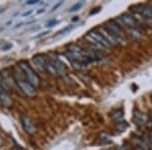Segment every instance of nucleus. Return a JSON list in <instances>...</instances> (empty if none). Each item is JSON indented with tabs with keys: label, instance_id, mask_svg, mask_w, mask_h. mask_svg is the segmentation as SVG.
Here are the masks:
<instances>
[{
	"label": "nucleus",
	"instance_id": "nucleus-1",
	"mask_svg": "<svg viewBox=\"0 0 152 150\" xmlns=\"http://www.w3.org/2000/svg\"><path fill=\"white\" fill-rule=\"evenodd\" d=\"M66 56L68 60L73 64V66L78 69H84L88 64L91 63L85 51L76 44H70L68 46Z\"/></svg>",
	"mask_w": 152,
	"mask_h": 150
},
{
	"label": "nucleus",
	"instance_id": "nucleus-2",
	"mask_svg": "<svg viewBox=\"0 0 152 150\" xmlns=\"http://www.w3.org/2000/svg\"><path fill=\"white\" fill-rule=\"evenodd\" d=\"M13 80H14V82H15V84L18 86L19 89H20L26 95L31 97H35L37 94L36 87L33 86V85L28 82V80L26 79V75L23 74V72L21 71V69L18 67V66L16 67L15 71H14Z\"/></svg>",
	"mask_w": 152,
	"mask_h": 150
},
{
	"label": "nucleus",
	"instance_id": "nucleus-3",
	"mask_svg": "<svg viewBox=\"0 0 152 150\" xmlns=\"http://www.w3.org/2000/svg\"><path fill=\"white\" fill-rule=\"evenodd\" d=\"M18 67L21 69L23 74L26 75V79L28 80V82L31 83L33 86H35L36 88L40 86V84H41L40 77H39L37 72L29 66V64L26 62V61H20V62L18 63Z\"/></svg>",
	"mask_w": 152,
	"mask_h": 150
},
{
	"label": "nucleus",
	"instance_id": "nucleus-4",
	"mask_svg": "<svg viewBox=\"0 0 152 150\" xmlns=\"http://www.w3.org/2000/svg\"><path fill=\"white\" fill-rule=\"evenodd\" d=\"M104 28L112 33L113 35L116 37L117 39V42L119 45H125L126 42H125V37H124V29H123V26L119 23V21L117 20H109L107 23H105Z\"/></svg>",
	"mask_w": 152,
	"mask_h": 150
},
{
	"label": "nucleus",
	"instance_id": "nucleus-5",
	"mask_svg": "<svg viewBox=\"0 0 152 150\" xmlns=\"http://www.w3.org/2000/svg\"><path fill=\"white\" fill-rule=\"evenodd\" d=\"M119 23L121 24L122 26H125L129 29H134L137 28V19L135 16L130 15V14H123V15L120 16L119 19Z\"/></svg>",
	"mask_w": 152,
	"mask_h": 150
},
{
	"label": "nucleus",
	"instance_id": "nucleus-6",
	"mask_svg": "<svg viewBox=\"0 0 152 150\" xmlns=\"http://www.w3.org/2000/svg\"><path fill=\"white\" fill-rule=\"evenodd\" d=\"M135 11L143 16L144 18H148L152 20V6L148 4H139L136 7Z\"/></svg>",
	"mask_w": 152,
	"mask_h": 150
},
{
	"label": "nucleus",
	"instance_id": "nucleus-7",
	"mask_svg": "<svg viewBox=\"0 0 152 150\" xmlns=\"http://www.w3.org/2000/svg\"><path fill=\"white\" fill-rule=\"evenodd\" d=\"M20 120H21V125H23L24 131L29 135L35 134L37 129H36V126H35V124H34V122L31 121L28 117H26V116H23Z\"/></svg>",
	"mask_w": 152,
	"mask_h": 150
},
{
	"label": "nucleus",
	"instance_id": "nucleus-8",
	"mask_svg": "<svg viewBox=\"0 0 152 150\" xmlns=\"http://www.w3.org/2000/svg\"><path fill=\"white\" fill-rule=\"evenodd\" d=\"M52 61H53L54 65H55V68H56V70H57L59 76H64L66 73H67V68H66L65 64L57 58H53Z\"/></svg>",
	"mask_w": 152,
	"mask_h": 150
},
{
	"label": "nucleus",
	"instance_id": "nucleus-9",
	"mask_svg": "<svg viewBox=\"0 0 152 150\" xmlns=\"http://www.w3.org/2000/svg\"><path fill=\"white\" fill-rule=\"evenodd\" d=\"M133 121L137 126L141 127L146 124V117L139 110H135L133 114Z\"/></svg>",
	"mask_w": 152,
	"mask_h": 150
},
{
	"label": "nucleus",
	"instance_id": "nucleus-10",
	"mask_svg": "<svg viewBox=\"0 0 152 150\" xmlns=\"http://www.w3.org/2000/svg\"><path fill=\"white\" fill-rule=\"evenodd\" d=\"M45 71L47 73H49L50 75L52 76H55V77H57V76H59L57 70H56L55 68V65H54L52 59H48L46 60V63H45Z\"/></svg>",
	"mask_w": 152,
	"mask_h": 150
},
{
	"label": "nucleus",
	"instance_id": "nucleus-11",
	"mask_svg": "<svg viewBox=\"0 0 152 150\" xmlns=\"http://www.w3.org/2000/svg\"><path fill=\"white\" fill-rule=\"evenodd\" d=\"M100 33L104 35V37L105 39H107V41L110 43V45L111 46H116V45H119L117 42V39L116 37H115L114 35H113L112 33H110L109 31H107L105 28H102V29H100Z\"/></svg>",
	"mask_w": 152,
	"mask_h": 150
},
{
	"label": "nucleus",
	"instance_id": "nucleus-12",
	"mask_svg": "<svg viewBox=\"0 0 152 150\" xmlns=\"http://www.w3.org/2000/svg\"><path fill=\"white\" fill-rule=\"evenodd\" d=\"M46 60H47V57H45V56L42 55V54H39V55L34 56V58H33L34 63H35L36 65L38 66V67L40 68L41 70H43V71H45Z\"/></svg>",
	"mask_w": 152,
	"mask_h": 150
},
{
	"label": "nucleus",
	"instance_id": "nucleus-13",
	"mask_svg": "<svg viewBox=\"0 0 152 150\" xmlns=\"http://www.w3.org/2000/svg\"><path fill=\"white\" fill-rule=\"evenodd\" d=\"M112 120L117 124H121L122 122H124V112L122 110H116L115 113L112 114Z\"/></svg>",
	"mask_w": 152,
	"mask_h": 150
},
{
	"label": "nucleus",
	"instance_id": "nucleus-14",
	"mask_svg": "<svg viewBox=\"0 0 152 150\" xmlns=\"http://www.w3.org/2000/svg\"><path fill=\"white\" fill-rule=\"evenodd\" d=\"M130 35L132 36V38L136 40V39L141 38L142 33H141V31L138 28H134V29H131V34H130Z\"/></svg>",
	"mask_w": 152,
	"mask_h": 150
},
{
	"label": "nucleus",
	"instance_id": "nucleus-15",
	"mask_svg": "<svg viewBox=\"0 0 152 150\" xmlns=\"http://www.w3.org/2000/svg\"><path fill=\"white\" fill-rule=\"evenodd\" d=\"M83 5H84V2H83V1H78V2H76L74 5L70 7V9L68 10V12H75V11H77V10H79V9L81 8V7H82Z\"/></svg>",
	"mask_w": 152,
	"mask_h": 150
},
{
	"label": "nucleus",
	"instance_id": "nucleus-16",
	"mask_svg": "<svg viewBox=\"0 0 152 150\" xmlns=\"http://www.w3.org/2000/svg\"><path fill=\"white\" fill-rule=\"evenodd\" d=\"M74 29V26H66V28L64 29H62L61 31H59L58 33H57V36H61V35H64V34L66 33H69V31H71L72 29Z\"/></svg>",
	"mask_w": 152,
	"mask_h": 150
},
{
	"label": "nucleus",
	"instance_id": "nucleus-17",
	"mask_svg": "<svg viewBox=\"0 0 152 150\" xmlns=\"http://www.w3.org/2000/svg\"><path fill=\"white\" fill-rule=\"evenodd\" d=\"M58 23H59V20L52 19V20H50L47 24H46V26H47V28H51V26H56V24H58Z\"/></svg>",
	"mask_w": 152,
	"mask_h": 150
},
{
	"label": "nucleus",
	"instance_id": "nucleus-18",
	"mask_svg": "<svg viewBox=\"0 0 152 150\" xmlns=\"http://www.w3.org/2000/svg\"><path fill=\"white\" fill-rule=\"evenodd\" d=\"M62 4H63V1H59L58 3H56L55 5L53 6V8L51 9V11H50V12H54V11H56V10H57L58 7H60L61 5H62Z\"/></svg>",
	"mask_w": 152,
	"mask_h": 150
},
{
	"label": "nucleus",
	"instance_id": "nucleus-19",
	"mask_svg": "<svg viewBox=\"0 0 152 150\" xmlns=\"http://www.w3.org/2000/svg\"><path fill=\"white\" fill-rule=\"evenodd\" d=\"M39 0H28V1L26 2V4H28V5H35V4H38L39 3Z\"/></svg>",
	"mask_w": 152,
	"mask_h": 150
},
{
	"label": "nucleus",
	"instance_id": "nucleus-20",
	"mask_svg": "<svg viewBox=\"0 0 152 150\" xmlns=\"http://www.w3.org/2000/svg\"><path fill=\"white\" fill-rule=\"evenodd\" d=\"M147 139H144V140H146V141H148V143H147V145H149L150 144L151 146H152V132L150 133V134L148 135V136L146 137Z\"/></svg>",
	"mask_w": 152,
	"mask_h": 150
},
{
	"label": "nucleus",
	"instance_id": "nucleus-21",
	"mask_svg": "<svg viewBox=\"0 0 152 150\" xmlns=\"http://www.w3.org/2000/svg\"><path fill=\"white\" fill-rule=\"evenodd\" d=\"M31 13H33V10H31H31H28V11L23 12V18H24V16H28V15H31Z\"/></svg>",
	"mask_w": 152,
	"mask_h": 150
},
{
	"label": "nucleus",
	"instance_id": "nucleus-22",
	"mask_svg": "<svg viewBox=\"0 0 152 150\" xmlns=\"http://www.w3.org/2000/svg\"><path fill=\"white\" fill-rule=\"evenodd\" d=\"M46 11V9L45 8H40L39 10H37V15H39V14H42V13H44V12Z\"/></svg>",
	"mask_w": 152,
	"mask_h": 150
},
{
	"label": "nucleus",
	"instance_id": "nucleus-23",
	"mask_svg": "<svg viewBox=\"0 0 152 150\" xmlns=\"http://www.w3.org/2000/svg\"><path fill=\"white\" fill-rule=\"evenodd\" d=\"M10 48H11V44H8V45L4 46L3 48H2V50H3V51H7L8 49H10Z\"/></svg>",
	"mask_w": 152,
	"mask_h": 150
},
{
	"label": "nucleus",
	"instance_id": "nucleus-24",
	"mask_svg": "<svg viewBox=\"0 0 152 150\" xmlns=\"http://www.w3.org/2000/svg\"><path fill=\"white\" fill-rule=\"evenodd\" d=\"M47 34H49V31H45V33H42L41 35H38V36H36L35 38H41V37H43V36H46Z\"/></svg>",
	"mask_w": 152,
	"mask_h": 150
},
{
	"label": "nucleus",
	"instance_id": "nucleus-25",
	"mask_svg": "<svg viewBox=\"0 0 152 150\" xmlns=\"http://www.w3.org/2000/svg\"><path fill=\"white\" fill-rule=\"evenodd\" d=\"M2 144H3V139H2V137L0 136V146H1Z\"/></svg>",
	"mask_w": 152,
	"mask_h": 150
},
{
	"label": "nucleus",
	"instance_id": "nucleus-26",
	"mask_svg": "<svg viewBox=\"0 0 152 150\" xmlns=\"http://www.w3.org/2000/svg\"><path fill=\"white\" fill-rule=\"evenodd\" d=\"M2 12H4V9H0V14H1Z\"/></svg>",
	"mask_w": 152,
	"mask_h": 150
}]
</instances>
